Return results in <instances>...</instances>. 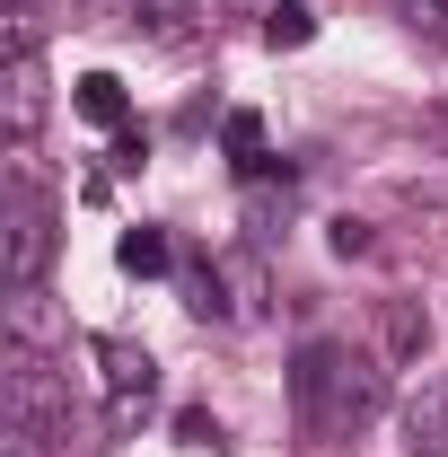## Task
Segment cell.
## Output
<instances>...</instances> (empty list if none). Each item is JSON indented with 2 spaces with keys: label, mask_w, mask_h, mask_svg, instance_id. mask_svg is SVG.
<instances>
[{
  "label": "cell",
  "mask_w": 448,
  "mask_h": 457,
  "mask_svg": "<svg viewBox=\"0 0 448 457\" xmlns=\"http://www.w3.org/2000/svg\"><path fill=\"white\" fill-rule=\"evenodd\" d=\"M88 352H97V378H106V431H132L150 413V396H159V361L132 335H97Z\"/></svg>",
  "instance_id": "3"
},
{
  "label": "cell",
  "mask_w": 448,
  "mask_h": 457,
  "mask_svg": "<svg viewBox=\"0 0 448 457\" xmlns=\"http://www.w3.org/2000/svg\"><path fill=\"white\" fill-rule=\"evenodd\" d=\"M290 413H299L308 440H352V431H369L387 413V370L361 343L317 335V343H299V361H290Z\"/></svg>",
  "instance_id": "1"
},
{
  "label": "cell",
  "mask_w": 448,
  "mask_h": 457,
  "mask_svg": "<svg viewBox=\"0 0 448 457\" xmlns=\"http://www.w3.org/2000/svg\"><path fill=\"white\" fill-rule=\"evenodd\" d=\"M150 159V132H114V168H141Z\"/></svg>",
  "instance_id": "18"
},
{
  "label": "cell",
  "mask_w": 448,
  "mask_h": 457,
  "mask_svg": "<svg viewBox=\"0 0 448 457\" xmlns=\"http://www.w3.org/2000/svg\"><path fill=\"white\" fill-rule=\"evenodd\" d=\"M71 106L88 114V123H106V132H123V123H132V97H123V79H114V71H88Z\"/></svg>",
  "instance_id": "7"
},
{
  "label": "cell",
  "mask_w": 448,
  "mask_h": 457,
  "mask_svg": "<svg viewBox=\"0 0 448 457\" xmlns=\"http://www.w3.org/2000/svg\"><path fill=\"white\" fill-rule=\"evenodd\" d=\"M378 317H387V361H422V343H431V308H422V299H387Z\"/></svg>",
  "instance_id": "6"
},
{
  "label": "cell",
  "mask_w": 448,
  "mask_h": 457,
  "mask_svg": "<svg viewBox=\"0 0 448 457\" xmlns=\"http://www.w3.org/2000/svg\"><path fill=\"white\" fill-rule=\"evenodd\" d=\"M176 449H212V457H220V422L185 404V413H176Z\"/></svg>",
  "instance_id": "15"
},
{
  "label": "cell",
  "mask_w": 448,
  "mask_h": 457,
  "mask_svg": "<svg viewBox=\"0 0 448 457\" xmlns=\"http://www.w3.org/2000/svg\"><path fill=\"white\" fill-rule=\"evenodd\" d=\"M404 457H448V378H422L404 404Z\"/></svg>",
  "instance_id": "5"
},
{
  "label": "cell",
  "mask_w": 448,
  "mask_h": 457,
  "mask_svg": "<svg viewBox=\"0 0 448 457\" xmlns=\"http://www.w3.org/2000/svg\"><path fill=\"white\" fill-rule=\"evenodd\" d=\"M141 27L159 45H194L203 36V0H141Z\"/></svg>",
  "instance_id": "8"
},
{
  "label": "cell",
  "mask_w": 448,
  "mask_h": 457,
  "mask_svg": "<svg viewBox=\"0 0 448 457\" xmlns=\"http://www.w3.org/2000/svg\"><path fill=\"white\" fill-rule=\"evenodd\" d=\"M404 27L431 36V45H448V0H404Z\"/></svg>",
  "instance_id": "16"
},
{
  "label": "cell",
  "mask_w": 448,
  "mask_h": 457,
  "mask_svg": "<svg viewBox=\"0 0 448 457\" xmlns=\"http://www.w3.org/2000/svg\"><path fill=\"white\" fill-rule=\"evenodd\" d=\"M45 106H54V79H45V45H9V71H0L9 150H36V132H45Z\"/></svg>",
  "instance_id": "4"
},
{
  "label": "cell",
  "mask_w": 448,
  "mask_h": 457,
  "mask_svg": "<svg viewBox=\"0 0 448 457\" xmlns=\"http://www.w3.org/2000/svg\"><path fill=\"white\" fill-rule=\"evenodd\" d=\"M264 36H273V45H308V36H317V9H308V0H273V27H264Z\"/></svg>",
  "instance_id": "13"
},
{
  "label": "cell",
  "mask_w": 448,
  "mask_h": 457,
  "mask_svg": "<svg viewBox=\"0 0 448 457\" xmlns=\"http://www.w3.org/2000/svg\"><path fill=\"white\" fill-rule=\"evenodd\" d=\"M220 141H228V159H237V176H273V159H264V114H228L220 123Z\"/></svg>",
  "instance_id": "9"
},
{
  "label": "cell",
  "mask_w": 448,
  "mask_h": 457,
  "mask_svg": "<svg viewBox=\"0 0 448 457\" xmlns=\"http://www.w3.org/2000/svg\"><path fill=\"white\" fill-rule=\"evenodd\" d=\"M185 308H194V317H212V326L228 317V299H220V264H203V273H185Z\"/></svg>",
  "instance_id": "14"
},
{
  "label": "cell",
  "mask_w": 448,
  "mask_h": 457,
  "mask_svg": "<svg viewBox=\"0 0 448 457\" xmlns=\"http://www.w3.org/2000/svg\"><path fill=\"white\" fill-rule=\"evenodd\" d=\"M54 335H62V317L45 308V282L9 290V343H54Z\"/></svg>",
  "instance_id": "10"
},
{
  "label": "cell",
  "mask_w": 448,
  "mask_h": 457,
  "mask_svg": "<svg viewBox=\"0 0 448 457\" xmlns=\"http://www.w3.org/2000/svg\"><path fill=\"white\" fill-rule=\"evenodd\" d=\"M326 237H335V255H369V220H352V212H343Z\"/></svg>",
  "instance_id": "17"
},
{
  "label": "cell",
  "mask_w": 448,
  "mask_h": 457,
  "mask_svg": "<svg viewBox=\"0 0 448 457\" xmlns=\"http://www.w3.org/2000/svg\"><path fill=\"white\" fill-rule=\"evenodd\" d=\"M220 290H228V317H264V264L255 255H220Z\"/></svg>",
  "instance_id": "11"
},
{
  "label": "cell",
  "mask_w": 448,
  "mask_h": 457,
  "mask_svg": "<svg viewBox=\"0 0 448 457\" xmlns=\"http://www.w3.org/2000/svg\"><path fill=\"white\" fill-rule=\"evenodd\" d=\"M27 159H36V150H18V168H9V203H0V264H9V290H36V282H45V264H54V194L36 185Z\"/></svg>",
  "instance_id": "2"
},
{
  "label": "cell",
  "mask_w": 448,
  "mask_h": 457,
  "mask_svg": "<svg viewBox=\"0 0 448 457\" xmlns=\"http://www.w3.org/2000/svg\"><path fill=\"white\" fill-rule=\"evenodd\" d=\"M27 9H62V18H71V0H27Z\"/></svg>",
  "instance_id": "19"
},
{
  "label": "cell",
  "mask_w": 448,
  "mask_h": 457,
  "mask_svg": "<svg viewBox=\"0 0 448 457\" xmlns=\"http://www.w3.org/2000/svg\"><path fill=\"white\" fill-rule=\"evenodd\" d=\"M114 255H123V273H141V282H150V273H168L176 264V246H168V228H123V246H114Z\"/></svg>",
  "instance_id": "12"
}]
</instances>
